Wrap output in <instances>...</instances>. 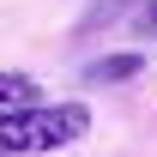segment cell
<instances>
[{"mask_svg": "<svg viewBox=\"0 0 157 157\" xmlns=\"http://www.w3.org/2000/svg\"><path fill=\"white\" fill-rule=\"evenodd\" d=\"M139 73H145V55H133V48H127V55H103V60L85 67L91 85H127V78H139Z\"/></svg>", "mask_w": 157, "mask_h": 157, "instance_id": "3957f363", "label": "cell"}, {"mask_svg": "<svg viewBox=\"0 0 157 157\" xmlns=\"http://www.w3.org/2000/svg\"><path fill=\"white\" fill-rule=\"evenodd\" d=\"M30 103H42V85H36L30 73L0 67V115H18V109H30Z\"/></svg>", "mask_w": 157, "mask_h": 157, "instance_id": "7a4b0ae2", "label": "cell"}, {"mask_svg": "<svg viewBox=\"0 0 157 157\" xmlns=\"http://www.w3.org/2000/svg\"><path fill=\"white\" fill-rule=\"evenodd\" d=\"M121 6H127V0H103L97 12L85 18V30H103V24H109V18H121Z\"/></svg>", "mask_w": 157, "mask_h": 157, "instance_id": "277c9868", "label": "cell"}, {"mask_svg": "<svg viewBox=\"0 0 157 157\" xmlns=\"http://www.w3.org/2000/svg\"><path fill=\"white\" fill-rule=\"evenodd\" d=\"M91 133V103H30L18 115H0V157H55Z\"/></svg>", "mask_w": 157, "mask_h": 157, "instance_id": "6da1fadb", "label": "cell"}, {"mask_svg": "<svg viewBox=\"0 0 157 157\" xmlns=\"http://www.w3.org/2000/svg\"><path fill=\"white\" fill-rule=\"evenodd\" d=\"M133 24H139V36H157V0H145V12H139Z\"/></svg>", "mask_w": 157, "mask_h": 157, "instance_id": "5b68a950", "label": "cell"}]
</instances>
